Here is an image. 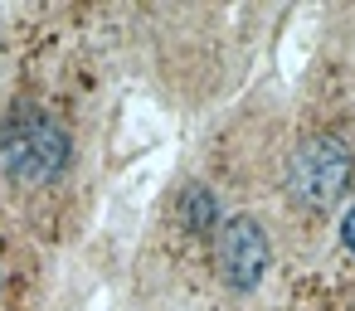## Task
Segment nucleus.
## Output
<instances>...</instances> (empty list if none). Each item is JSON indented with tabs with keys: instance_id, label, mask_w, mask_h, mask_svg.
I'll use <instances>...</instances> for the list:
<instances>
[{
	"instance_id": "1",
	"label": "nucleus",
	"mask_w": 355,
	"mask_h": 311,
	"mask_svg": "<svg viewBox=\"0 0 355 311\" xmlns=\"http://www.w3.org/2000/svg\"><path fill=\"white\" fill-rule=\"evenodd\" d=\"M69 156H73V141L64 122H54L40 107H25L0 127V170L10 185H25V190L54 185L69 170Z\"/></svg>"
},
{
	"instance_id": "2",
	"label": "nucleus",
	"mask_w": 355,
	"mask_h": 311,
	"mask_svg": "<svg viewBox=\"0 0 355 311\" xmlns=\"http://www.w3.org/2000/svg\"><path fill=\"white\" fill-rule=\"evenodd\" d=\"M287 185H292V195L306 209H331L345 195V185H350V151L336 136H306L292 151Z\"/></svg>"
},
{
	"instance_id": "3",
	"label": "nucleus",
	"mask_w": 355,
	"mask_h": 311,
	"mask_svg": "<svg viewBox=\"0 0 355 311\" xmlns=\"http://www.w3.org/2000/svg\"><path fill=\"white\" fill-rule=\"evenodd\" d=\"M214 263H219V277L224 287L234 292H253L268 272V233L253 224V219H229L219 233H214Z\"/></svg>"
},
{
	"instance_id": "4",
	"label": "nucleus",
	"mask_w": 355,
	"mask_h": 311,
	"mask_svg": "<svg viewBox=\"0 0 355 311\" xmlns=\"http://www.w3.org/2000/svg\"><path fill=\"white\" fill-rule=\"evenodd\" d=\"M180 214H185V229H190L195 238H209V233L219 229V204H214V195H209L205 185H190V190H185Z\"/></svg>"
},
{
	"instance_id": "5",
	"label": "nucleus",
	"mask_w": 355,
	"mask_h": 311,
	"mask_svg": "<svg viewBox=\"0 0 355 311\" xmlns=\"http://www.w3.org/2000/svg\"><path fill=\"white\" fill-rule=\"evenodd\" d=\"M340 238H345V248H350V258H355V204H350L345 219H340Z\"/></svg>"
}]
</instances>
